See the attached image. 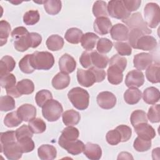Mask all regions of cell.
<instances>
[{
  "label": "cell",
  "mask_w": 160,
  "mask_h": 160,
  "mask_svg": "<svg viewBox=\"0 0 160 160\" xmlns=\"http://www.w3.org/2000/svg\"><path fill=\"white\" fill-rule=\"evenodd\" d=\"M79 136V132L76 128L72 127V126H68L62 131L61 135L59 139L66 141H75L78 139Z\"/></svg>",
  "instance_id": "cell-32"
},
{
  "label": "cell",
  "mask_w": 160,
  "mask_h": 160,
  "mask_svg": "<svg viewBox=\"0 0 160 160\" xmlns=\"http://www.w3.org/2000/svg\"><path fill=\"white\" fill-rule=\"evenodd\" d=\"M147 116L152 123L159 122L160 121V105L156 104L150 107Z\"/></svg>",
  "instance_id": "cell-49"
},
{
  "label": "cell",
  "mask_w": 160,
  "mask_h": 160,
  "mask_svg": "<svg viewBox=\"0 0 160 160\" xmlns=\"http://www.w3.org/2000/svg\"><path fill=\"white\" fill-rule=\"evenodd\" d=\"M40 19V15L37 10H30L27 11L23 16V22L28 26L36 24Z\"/></svg>",
  "instance_id": "cell-43"
},
{
  "label": "cell",
  "mask_w": 160,
  "mask_h": 160,
  "mask_svg": "<svg viewBox=\"0 0 160 160\" xmlns=\"http://www.w3.org/2000/svg\"><path fill=\"white\" fill-rule=\"evenodd\" d=\"M46 44L48 49L52 51H59L64 46V40L61 36L58 34H52L47 39Z\"/></svg>",
  "instance_id": "cell-29"
},
{
  "label": "cell",
  "mask_w": 160,
  "mask_h": 160,
  "mask_svg": "<svg viewBox=\"0 0 160 160\" xmlns=\"http://www.w3.org/2000/svg\"><path fill=\"white\" fill-rule=\"evenodd\" d=\"M63 123L66 126H74L79 123L81 116L79 113L73 109L66 111L62 115Z\"/></svg>",
  "instance_id": "cell-26"
},
{
  "label": "cell",
  "mask_w": 160,
  "mask_h": 160,
  "mask_svg": "<svg viewBox=\"0 0 160 160\" xmlns=\"http://www.w3.org/2000/svg\"><path fill=\"white\" fill-rule=\"evenodd\" d=\"M91 56L92 64L99 69L105 68L109 62V58L106 56L101 53H99L96 51H91Z\"/></svg>",
  "instance_id": "cell-30"
},
{
  "label": "cell",
  "mask_w": 160,
  "mask_h": 160,
  "mask_svg": "<svg viewBox=\"0 0 160 160\" xmlns=\"http://www.w3.org/2000/svg\"><path fill=\"white\" fill-rule=\"evenodd\" d=\"M141 97V91L136 88H129L124 94V99L125 102L130 105L137 104Z\"/></svg>",
  "instance_id": "cell-25"
},
{
  "label": "cell",
  "mask_w": 160,
  "mask_h": 160,
  "mask_svg": "<svg viewBox=\"0 0 160 160\" xmlns=\"http://www.w3.org/2000/svg\"><path fill=\"white\" fill-rule=\"evenodd\" d=\"M122 1L125 7L130 12L136 11L140 7L141 3V0H123Z\"/></svg>",
  "instance_id": "cell-58"
},
{
  "label": "cell",
  "mask_w": 160,
  "mask_h": 160,
  "mask_svg": "<svg viewBox=\"0 0 160 160\" xmlns=\"http://www.w3.org/2000/svg\"><path fill=\"white\" fill-rule=\"evenodd\" d=\"M68 97L73 106L79 110H85L89 103L88 92L79 87L71 89L68 94Z\"/></svg>",
  "instance_id": "cell-2"
},
{
  "label": "cell",
  "mask_w": 160,
  "mask_h": 160,
  "mask_svg": "<svg viewBox=\"0 0 160 160\" xmlns=\"http://www.w3.org/2000/svg\"><path fill=\"white\" fill-rule=\"evenodd\" d=\"M153 61L152 54L148 52H141L134 56V66L139 71L145 70Z\"/></svg>",
  "instance_id": "cell-12"
},
{
  "label": "cell",
  "mask_w": 160,
  "mask_h": 160,
  "mask_svg": "<svg viewBox=\"0 0 160 160\" xmlns=\"http://www.w3.org/2000/svg\"><path fill=\"white\" fill-rule=\"evenodd\" d=\"M22 119L18 114L17 111L8 113L4 119V123L8 128H14L19 126L22 122Z\"/></svg>",
  "instance_id": "cell-38"
},
{
  "label": "cell",
  "mask_w": 160,
  "mask_h": 160,
  "mask_svg": "<svg viewBox=\"0 0 160 160\" xmlns=\"http://www.w3.org/2000/svg\"><path fill=\"white\" fill-rule=\"evenodd\" d=\"M99 40V36L93 32H86L82 35L81 43L82 47L86 51H91L95 47L98 41Z\"/></svg>",
  "instance_id": "cell-24"
},
{
  "label": "cell",
  "mask_w": 160,
  "mask_h": 160,
  "mask_svg": "<svg viewBox=\"0 0 160 160\" xmlns=\"http://www.w3.org/2000/svg\"><path fill=\"white\" fill-rule=\"evenodd\" d=\"M145 22L148 27L156 28L160 21V8L158 4L154 2L148 3L144 9Z\"/></svg>",
  "instance_id": "cell-4"
},
{
  "label": "cell",
  "mask_w": 160,
  "mask_h": 160,
  "mask_svg": "<svg viewBox=\"0 0 160 160\" xmlns=\"http://www.w3.org/2000/svg\"><path fill=\"white\" fill-rule=\"evenodd\" d=\"M44 8L47 13L50 15L58 14L62 8V3L59 0H48L43 1Z\"/></svg>",
  "instance_id": "cell-34"
},
{
  "label": "cell",
  "mask_w": 160,
  "mask_h": 160,
  "mask_svg": "<svg viewBox=\"0 0 160 160\" xmlns=\"http://www.w3.org/2000/svg\"><path fill=\"white\" fill-rule=\"evenodd\" d=\"M114 48L120 56H129L132 53L131 46L127 42H116L114 43Z\"/></svg>",
  "instance_id": "cell-52"
},
{
  "label": "cell",
  "mask_w": 160,
  "mask_h": 160,
  "mask_svg": "<svg viewBox=\"0 0 160 160\" xmlns=\"http://www.w3.org/2000/svg\"><path fill=\"white\" fill-rule=\"evenodd\" d=\"M19 67L20 70L26 74H31L34 71L35 69L32 67L31 62V54H26L20 60Z\"/></svg>",
  "instance_id": "cell-45"
},
{
  "label": "cell",
  "mask_w": 160,
  "mask_h": 160,
  "mask_svg": "<svg viewBox=\"0 0 160 160\" xmlns=\"http://www.w3.org/2000/svg\"><path fill=\"white\" fill-rule=\"evenodd\" d=\"M108 12L109 16L118 19H125L129 18L131 12L125 7L121 0H112L108 2Z\"/></svg>",
  "instance_id": "cell-5"
},
{
  "label": "cell",
  "mask_w": 160,
  "mask_h": 160,
  "mask_svg": "<svg viewBox=\"0 0 160 160\" xmlns=\"http://www.w3.org/2000/svg\"><path fill=\"white\" fill-rule=\"evenodd\" d=\"M16 87L21 95L32 94L34 90V84L33 82L28 79H24L19 81L17 83Z\"/></svg>",
  "instance_id": "cell-36"
},
{
  "label": "cell",
  "mask_w": 160,
  "mask_h": 160,
  "mask_svg": "<svg viewBox=\"0 0 160 160\" xmlns=\"http://www.w3.org/2000/svg\"><path fill=\"white\" fill-rule=\"evenodd\" d=\"M123 71L119 68L109 65V67L107 71L108 80V81L114 85H118L122 81L123 79Z\"/></svg>",
  "instance_id": "cell-22"
},
{
  "label": "cell",
  "mask_w": 160,
  "mask_h": 160,
  "mask_svg": "<svg viewBox=\"0 0 160 160\" xmlns=\"http://www.w3.org/2000/svg\"><path fill=\"white\" fill-rule=\"evenodd\" d=\"M99 106L104 109H110L116 104V98L109 91H102L98 94L96 98Z\"/></svg>",
  "instance_id": "cell-8"
},
{
  "label": "cell",
  "mask_w": 160,
  "mask_h": 160,
  "mask_svg": "<svg viewBox=\"0 0 160 160\" xmlns=\"http://www.w3.org/2000/svg\"><path fill=\"white\" fill-rule=\"evenodd\" d=\"M138 136L145 139L151 140L156 136L154 129L148 123H141L134 127Z\"/></svg>",
  "instance_id": "cell-18"
},
{
  "label": "cell",
  "mask_w": 160,
  "mask_h": 160,
  "mask_svg": "<svg viewBox=\"0 0 160 160\" xmlns=\"http://www.w3.org/2000/svg\"><path fill=\"white\" fill-rule=\"evenodd\" d=\"M28 126L31 131L35 134L44 132L46 129L45 122L40 118H34L29 122Z\"/></svg>",
  "instance_id": "cell-37"
},
{
  "label": "cell",
  "mask_w": 160,
  "mask_h": 160,
  "mask_svg": "<svg viewBox=\"0 0 160 160\" xmlns=\"http://www.w3.org/2000/svg\"><path fill=\"white\" fill-rule=\"evenodd\" d=\"M52 86L58 90L63 89L68 87L70 83V76L65 72H58L52 79Z\"/></svg>",
  "instance_id": "cell-20"
},
{
  "label": "cell",
  "mask_w": 160,
  "mask_h": 160,
  "mask_svg": "<svg viewBox=\"0 0 160 160\" xmlns=\"http://www.w3.org/2000/svg\"><path fill=\"white\" fill-rule=\"evenodd\" d=\"M11 32L10 24L5 21L1 20L0 21V41L1 46H2L7 42L8 38L9 37Z\"/></svg>",
  "instance_id": "cell-41"
},
{
  "label": "cell",
  "mask_w": 160,
  "mask_h": 160,
  "mask_svg": "<svg viewBox=\"0 0 160 160\" xmlns=\"http://www.w3.org/2000/svg\"><path fill=\"white\" fill-rule=\"evenodd\" d=\"M0 141H1V145H4L11 142L16 141L17 138L16 135V131H8L1 132Z\"/></svg>",
  "instance_id": "cell-54"
},
{
  "label": "cell",
  "mask_w": 160,
  "mask_h": 160,
  "mask_svg": "<svg viewBox=\"0 0 160 160\" xmlns=\"http://www.w3.org/2000/svg\"><path fill=\"white\" fill-rule=\"evenodd\" d=\"M39 158L42 160H52L56 158L57 151L55 147L49 144H42L38 149Z\"/></svg>",
  "instance_id": "cell-21"
},
{
  "label": "cell",
  "mask_w": 160,
  "mask_h": 160,
  "mask_svg": "<svg viewBox=\"0 0 160 160\" xmlns=\"http://www.w3.org/2000/svg\"><path fill=\"white\" fill-rule=\"evenodd\" d=\"M58 144L61 148H64L68 153L72 155H78L83 152L85 146L81 141L78 139L71 141L59 139Z\"/></svg>",
  "instance_id": "cell-10"
},
{
  "label": "cell",
  "mask_w": 160,
  "mask_h": 160,
  "mask_svg": "<svg viewBox=\"0 0 160 160\" xmlns=\"http://www.w3.org/2000/svg\"><path fill=\"white\" fill-rule=\"evenodd\" d=\"M145 35L142 31L139 29H131L128 34V42L131 47L136 49V42L138 39L142 36Z\"/></svg>",
  "instance_id": "cell-50"
},
{
  "label": "cell",
  "mask_w": 160,
  "mask_h": 160,
  "mask_svg": "<svg viewBox=\"0 0 160 160\" xmlns=\"http://www.w3.org/2000/svg\"><path fill=\"white\" fill-rule=\"evenodd\" d=\"M159 62L151 64L147 68L146 71V76L147 79L151 83H158L159 82Z\"/></svg>",
  "instance_id": "cell-28"
},
{
  "label": "cell",
  "mask_w": 160,
  "mask_h": 160,
  "mask_svg": "<svg viewBox=\"0 0 160 160\" xmlns=\"http://www.w3.org/2000/svg\"><path fill=\"white\" fill-rule=\"evenodd\" d=\"M133 147L138 152L148 151L151 147V140H148L138 136L133 143Z\"/></svg>",
  "instance_id": "cell-42"
},
{
  "label": "cell",
  "mask_w": 160,
  "mask_h": 160,
  "mask_svg": "<svg viewBox=\"0 0 160 160\" xmlns=\"http://www.w3.org/2000/svg\"><path fill=\"white\" fill-rule=\"evenodd\" d=\"M144 101L148 104H155L160 98V92L158 88L149 87L146 88L142 94Z\"/></svg>",
  "instance_id": "cell-23"
},
{
  "label": "cell",
  "mask_w": 160,
  "mask_h": 160,
  "mask_svg": "<svg viewBox=\"0 0 160 160\" xmlns=\"http://www.w3.org/2000/svg\"><path fill=\"white\" fill-rule=\"evenodd\" d=\"M15 101L10 96H3L0 98V110L9 111L15 108Z\"/></svg>",
  "instance_id": "cell-46"
},
{
  "label": "cell",
  "mask_w": 160,
  "mask_h": 160,
  "mask_svg": "<svg viewBox=\"0 0 160 160\" xmlns=\"http://www.w3.org/2000/svg\"><path fill=\"white\" fill-rule=\"evenodd\" d=\"M63 111L61 104L55 99H50L42 107L43 117L50 122L56 121L61 117Z\"/></svg>",
  "instance_id": "cell-3"
},
{
  "label": "cell",
  "mask_w": 160,
  "mask_h": 160,
  "mask_svg": "<svg viewBox=\"0 0 160 160\" xmlns=\"http://www.w3.org/2000/svg\"><path fill=\"white\" fill-rule=\"evenodd\" d=\"M14 48L19 52H24L28 50V48L32 47V42L29 33L26 36H22L14 41Z\"/></svg>",
  "instance_id": "cell-33"
},
{
  "label": "cell",
  "mask_w": 160,
  "mask_h": 160,
  "mask_svg": "<svg viewBox=\"0 0 160 160\" xmlns=\"http://www.w3.org/2000/svg\"><path fill=\"white\" fill-rule=\"evenodd\" d=\"M17 112L22 121L28 122L36 118V109L31 104H24L18 108Z\"/></svg>",
  "instance_id": "cell-17"
},
{
  "label": "cell",
  "mask_w": 160,
  "mask_h": 160,
  "mask_svg": "<svg viewBox=\"0 0 160 160\" xmlns=\"http://www.w3.org/2000/svg\"><path fill=\"white\" fill-rule=\"evenodd\" d=\"M29 32L27 30V29L23 26L17 27L13 29L11 32V36L13 39H17L22 36H26L28 34Z\"/></svg>",
  "instance_id": "cell-59"
},
{
  "label": "cell",
  "mask_w": 160,
  "mask_h": 160,
  "mask_svg": "<svg viewBox=\"0 0 160 160\" xmlns=\"http://www.w3.org/2000/svg\"><path fill=\"white\" fill-rule=\"evenodd\" d=\"M131 124L133 127L141 124V123H148L147 115L144 111L142 110H135L131 115L130 118Z\"/></svg>",
  "instance_id": "cell-39"
},
{
  "label": "cell",
  "mask_w": 160,
  "mask_h": 160,
  "mask_svg": "<svg viewBox=\"0 0 160 160\" xmlns=\"http://www.w3.org/2000/svg\"><path fill=\"white\" fill-rule=\"evenodd\" d=\"M77 79L80 85L86 88L91 87L96 82V77L90 69L88 70L78 69L77 71Z\"/></svg>",
  "instance_id": "cell-11"
},
{
  "label": "cell",
  "mask_w": 160,
  "mask_h": 160,
  "mask_svg": "<svg viewBox=\"0 0 160 160\" xmlns=\"http://www.w3.org/2000/svg\"><path fill=\"white\" fill-rule=\"evenodd\" d=\"M93 28L95 32L98 34L105 35L109 32L112 28V22L108 18H98L94 22Z\"/></svg>",
  "instance_id": "cell-15"
},
{
  "label": "cell",
  "mask_w": 160,
  "mask_h": 160,
  "mask_svg": "<svg viewBox=\"0 0 160 160\" xmlns=\"http://www.w3.org/2000/svg\"><path fill=\"white\" fill-rule=\"evenodd\" d=\"M6 93L8 94V95L12 96L13 98H19L21 96L20 92L18 91L16 86H13L10 88H8V89H6Z\"/></svg>",
  "instance_id": "cell-62"
},
{
  "label": "cell",
  "mask_w": 160,
  "mask_h": 160,
  "mask_svg": "<svg viewBox=\"0 0 160 160\" xmlns=\"http://www.w3.org/2000/svg\"><path fill=\"white\" fill-rule=\"evenodd\" d=\"M76 67V62L68 54H63L59 59V68L61 72L67 74L72 72Z\"/></svg>",
  "instance_id": "cell-14"
},
{
  "label": "cell",
  "mask_w": 160,
  "mask_h": 160,
  "mask_svg": "<svg viewBox=\"0 0 160 160\" xmlns=\"http://www.w3.org/2000/svg\"><path fill=\"white\" fill-rule=\"evenodd\" d=\"M144 82V76L139 70L129 71L125 79V84L128 88H139Z\"/></svg>",
  "instance_id": "cell-9"
},
{
  "label": "cell",
  "mask_w": 160,
  "mask_h": 160,
  "mask_svg": "<svg viewBox=\"0 0 160 160\" xmlns=\"http://www.w3.org/2000/svg\"><path fill=\"white\" fill-rule=\"evenodd\" d=\"M16 77L11 73L6 74L0 78L1 86L2 88H5L6 89L16 86Z\"/></svg>",
  "instance_id": "cell-48"
},
{
  "label": "cell",
  "mask_w": 160,
  "mask_h": 160,
  "mask_svg": "<svg viewBox=\"0 0 160 160\" xmlns=\"http://www.w3.org/2000/svg\"><path fill=\"white\" fill-rule=\"evenodd\" d=\"M119 132L121 137V142H126L128 141L132 134V131L130 127L126 125H119L116 128Z\"/></svg>",
  "instance_id": "cell-55"
},
{
  "label": "cell",
  "mask_w": 160,
  "mask_h": 160,
  "mask_svg": "<svg viewBox=\"0 0 160 160\" xmlns=\"http://www.w3.org/2000/svg\"><path fill=\"white\" fill-rule=\"evenodd\" d=\"M109 65L115 66L124 71L127 66V59L119 54H114L109 60Z\"/></svg>",
  "instance_id": "cell-53"
},
{
  "label": "cell",
  "mask_w": 160,
  "mask_h": 160,
  "mask_svg": "<svg viewBox=\"0 0 160 160\" xmlns=\"http://www.w3.org/2000/svg\"><path fill=\"white\" fill-rule=\"evenodd\" d=\"M31 62L35 69L49 70L54 64V58L49 52L36 51L31 54Z\"/></svg>",
  "instance_id": "cell-1"
},
{
  "label": "cell",
  "mask_w": 160,
  "mask_h": 160,
  "mask_svg": "<svg viewBox=\"0 0 160 160\" xmlns=\"http://www.w3.org/2000/svg\"><path fill=\"white\" fill-rule=\"evenodd\" d=\"M32 134H33V132L31 131L29 126L26 124L21 126L20 128H18L16 130V135L17 140L26 136L32 138Z\"/></svg>",
  "instance_id": "cell-56"
},
{
  "label": "cell",
  "mask_w": 160,
  "mask_h": 160,
  "mask_svg": "<svg viewBox=\"0 0 160 160\" xmlns=\"http://www.w3.org/2000/svg\"><path fill=\"white\" fill-rule=\"evenodd\" d=\"M29 36L32 42V48H35L39 46L42 42L41 36L37 32H30Z\"/></svg>",
  "instance_id": "cell-61"
},
{
  "label": "cell",
  "mask_w": 160,
  "mask_h": 160,
  "mask_svg": "<svg viewBox=\"0 0 160 160\" xmlns=\"http://www.w3.org/2000/svg\"><path fill=\"white\" fill-rule=\"evenodd\" d=\"M83 153L89 159L98 160L101 158L102 149L97 144L88 142L84 146Z\"/></svg>",
  "instance_id": "cell-19"
},
{
  "label": "cell",
  "mask_w": 160,
  "mask_h": 160,
  "mask_svg": "<svg viewBox=\"0 0 160 160\" xmlns=\"http://www.w3.org/2000/svg\"><path fill=\"white\" fill-rule=\"evenodd\" d=\"M52 99V93L47 89L40 90L36 94L35 96L36 102L39 107H42L47 101Z\"/></svg>",
  "instance_id": "cell-40"
},
{
  "label": "cell",
  "mask_w": 160,
  "mask_h": 160,
  "mask_svg": "<svg viewBox=\"0 0 160 160\" xmlns=\"http://www.w3.org/2000/svg\"><path fill=\"white\" fill-rule=\"evenodd\" d=\"M16 66V62L12 57L10 56H3L0 61V74L1 76L12 71Z\"/></svg>",
  "instance_id": "cell-27"
},
{
  "label": "cell",
  "mask_w": 160,
  "mask_h": 160,
  "mask_svg": "<svg viewBox=\"0 0 160 160\" xmlns=\"http://www.w3.org/2000/svg\"><path fill=\"white\" fill-rule=\"evenodd\" d=\"M112 46L113 44L109 39L108 38H102L99 39L98 41L96 48L97 51L101 54H106L111 50Z\"/></svg>",
  "instance_id": "cell-47"
},
{
  "label": "cell",
  "mask_w": 160,
  "mask_h": 160,
  "mask_svg": "<svg viewBox=\"0 0 160 160\" xmlns=\"http://www.w3.org/2000/svg\"><path fill=\"white\" fill-rule=\"evenodd\" d=\"M106 139L108 143L112 146L117 145L121 142V135L116 129L108 131L106 135Z\"/></svg>",
  "instance_id": "cell-51"
},
{
  "label": "cell",
  "mask_w": 160,
  "mask_h": 160,
  "mask_svg": "<svg viewBox=\"0 0 160 160\" xmlns=\"http://www.w3.org/2000/svg\"><path fill=\"white\" fill-rule=\"evenodd\" d=\"M17 141L20 146V148L22 153L31 152L34 149V142L32 140L31 137H24L19 139H18Z\"/></svg>",
  "instance_id": "cell-44"
},
{
  "label": "cell",
  "mask_w": 160,
  "mask_h": 160,
  "mask_svg": "<svg viewBox=\"0 0 160 160\" xmlns=\"http://www.w3.org/2000/svg\"><path fill=\"white\" fill-rule=\"evenodd\" d=\"M128 28L131 29H139L143 32L144 34H149L152 31L148 27L146 23L143 20L141 14L140 12H135L127 19L122 20Z\"/></svg>",
  "instance_id": "cell-6"
},
{
  "label": "cell",
  "mask_w": 160,
  "mask_h": 160,
  "mask_svg": "<svg viewBox=\"0 0 160 160\" xmlns=\"http://www.w3.org/2000/svg\"><path fill=\"white\" fill-rule=\"evenodd\" d=\"M82 35V31L81 29L76 28H71L67 30L65 33L64 38L69 43L78 44L81 42Z\"/></svg>",
  "instance_id": "cell-31"
},
{
  "label": "cell",
  "mask_w": 160,
  "mask_h": 160,
  "mask_svg": "<svg viewBox=\"0 0 160 160\" xmlns=\"http://www.w3.org/2000/svg\"><path fill=\"white\" fill-rule=\"evenodd\" d=\"M111 36L112 39L118 41H123L128 40L129 34L128 28L120 23H118L112 26L110 30Z\"/></svg>",
  "instance_id": "cell-13"
},
{
  "label": "cell",
  "mask_w": 160,
  "mask_h": 160,
  "mask_svg": "<svg viewBox=\"0 0 160 160\" xmlns=\"http://www.w3.org/2000/svg\"><path fill=\"white\" fill-rule=\"evenodd\" d=\"M158 45L156 39L149 35H143L140 37L136 42V49L151 51L154 50Z\"/></svg>",
  "instance_id": "cell-16"
},
{
  "label": "cell",
  "mask_w": 160,
  "mask_h": 160,
  "mask_svg": "<svg viewBox=\"0 0 160 160\" xmlns=\"http://www.w3.org/2000/svg\"><path fill=\"white\" fill-rule=\"evenodd\" d=\"M79 62L81 66L84 68H91L92 65V61H91V51L89 52L88 51H84L81 57L79 58Z\"/></svg>",
  "instance_id": "cell-57"
},
{
  "label": "cell",
  "mask_w": 160,
  "mask_h": 160,
  "mask_svg": "<svg viewBox=\"0 0 160 160\" xmlns=\"http://www.w3.org/2000/svg\"><path fill=\"white\" fill-rule=\"evenodd\" d=\"M1 152L9 160H17L22 157V152L18 141L11 142L4 145H1Z\"/></svg>",
  "instance_id": "cell-7"
},
{
  "label": "cell",
  "mask_w": 160,
  "mask_h": 160,
  "mask_svg": "<svg viewBox=\"0 0 160 160\" xmlns=\"http://www.w3.org/2000/svg\"><path fill=\"white\" fill-rule=\"evenodd\" d=\"M89 69L94 73V74L96 77V82H102L105 79L106 74V72L103 69L98 68L94 66H91Z\"/></svg>",
  "instance_id": "cell-60"
},
{
  "label": "cell",
  "mask_w": 160,
  "mask_h": 160,
  "mask_svg": "<svg viewBox=\"0 0 160 160\" xmlns=\"http://www.w3.org/2000/svg\"><path fill=\"white\" fill-rule=\"evenodd\" d=\"M92 13L95 17L108 18L109 16L108 12V5L103 1H96L92 6Z\"/></svg>",
  "instance_id": "cell-35"
}]
</instances>
